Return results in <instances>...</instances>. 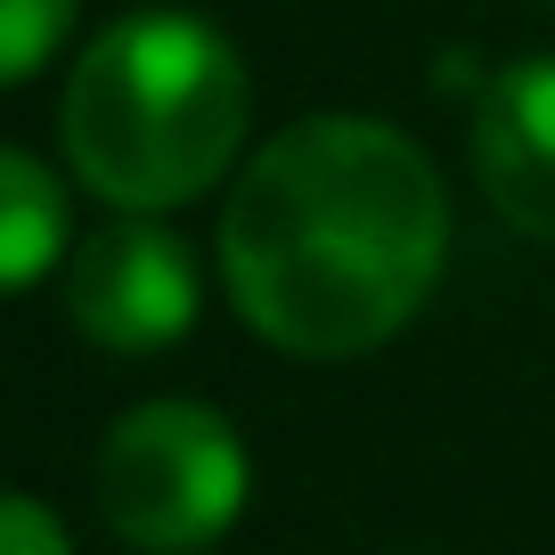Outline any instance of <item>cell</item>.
<instances>
[{
	"label": "cell",
	"instance_id": "6da1fadb",
	"mask_svg": "<svg viewBox=\"0 0 555 555\" xmlns=\"http://www.w3.org/2000/svg\"><path fill=\"white\" fill-rule=\"evenodd\" d=\"M450 196L434 156L376 115H311L237 172L221 278L237 319L295 360L392 344L441 286Z\"/></svg>",
	"mask_w": 555,
	"mask_h": 555
},
{
	"label": "cell",
	"instance_id": "52a82bcc",
	"mask_svg": "<svg viewBox=\"0 0 555 555\" xmlns=\"http://www.w3.org/2000/svg\"><path fill=\"white\" fill-rule=\"evenodd\" d=\"M66 25H74V0H0V90L50 66Z\"/></svg>",
	"mask_w": 555,
	"mask_h": 555
},
{
	"label": "cell",
	"instance_id": "8992f818",
	"mask_svg": "<svg viewBox=\"0 0 555 555\" xmlns=\"http://www.w3.org/2000/svg\"><path fill=\"white\" fill-rule=\"evenodd\" d=\"M66 254V189L41 156L0 147V295H25Z\"/></svg>",
	"mask_w": 555,
	"mask_h": 555
},
{
	"label": "cell",
	"instance_id": "3957f363",
	"mask_svg": "<svg viewBox=\"0 0 555 555\" xmlns=\"http://www.w3.org/2000/svg\"><path fill=\"white\" fill-rule=\"evenodd\" d=\"M245 441L205 400H147L99 441V515L147 555H189L237 522Z\"/></svg>",
	"mask_w": 555,
	"mask_h": 555
},
{
	"label": "cell",
	"instance_id": "7a4b0ae2",
	"mask_svg": "<svg viewBox=\"0 0 555 555\" xmlns=\"http://www.w3.org/2000/svg\"><path fill=\"white\" fill-rule=\"evenodd\" d=\"M254 90L205 17L139 9L106 25L66 74V164L115 212H172L237 164Z\"/></svg>",
	"mask_w": 555,
	"mask_h": 555
},
{
	"label": "cell",
	"instance_id": "5b68a950",
	"mask_svg": "<svg viewBox=\"0 0 555 555\" xmlns=\"http://www.w3.org/2000/svg\"><path fill=\"white\" fill-rule=\"evenodd\" d=\"M474 172L506 229L555 245V57H515L474 106Z\"/></svg>",
	"mask_w": 555,
	"mask_h": 555
},
{
	"label": "cell",
	"instance_id": "277c9868",
	"mask_svg": "<svg viewBox=\"0 0 555 555\" xmlns=\"http://www.w3.org/2000/svg\"><path fill=\"white\" fill-rule=\"evenodd\" d=\"M66 319L99 351H164L196 327V254L164 212H115L66 261Z\"/></svg>",
	"mask_w": 555,
	"mask_h": 555
},
{
	"label": "cell",
	"instance_id": "ba28073f",
	"mask_svg": "<svg viewBox=\"0 0 555 555\" xmlns=\"http://www.w3.org/2000/svg\"><path fill=\"white\" fill-rule=\"evenodd\" d=\"M0 555H74L57 515L41 499H17V490H0Z\"/></svg>",
	"mask_w": 555,
	"mask_h": 555
}]
</instances>
